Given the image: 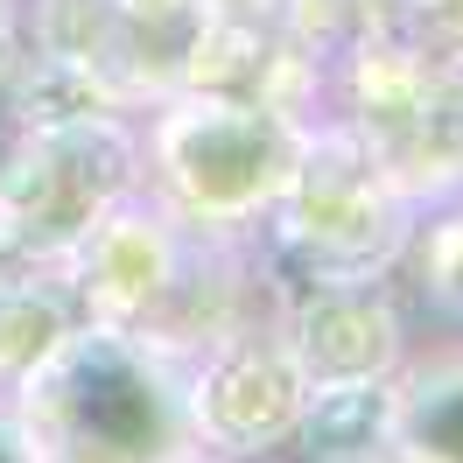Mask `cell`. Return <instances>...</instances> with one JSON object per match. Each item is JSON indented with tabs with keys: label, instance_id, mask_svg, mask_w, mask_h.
<instances>
[{
	"label": "cell",
	"instance_id": "30bf717a",
	"mask_svg": "<svg viewBox=\"0 0 463 463\" xmlns=\"http://www.w3.org/2000/svg\"><path fill=\"white\" fill-rule=\"evenodd\" d=\"M393 288L407 295V309L429 323H457L463 330V190L429 197L414 211L407 253L393 267Z\"/></svg>",
	"mask_w": 463,
	"mask_h": 463
},
{
	"label": "cell",
	"instance_id": "3957f363",
	"mask_svg": "<svg viewBox=\"0 0 463 463\" xmlns=\"http://www.w3.org/2000/svg\"><path fill=\"white\" fill-rule=\"evenodd\" d=\"M414 211L421 203L407 197L351 134L317 127L309 162L253 218V239H260L267 267L281 274L288 295L323 288V281H393V267L407 253V232H414Z\"/></svg>",
	"mask_w": 463,
	"mask_h": 463
},
{
	"label": "cell",
	"instance_id": "277c9868",
	"mask_svg": "<svg viewBox=\"0 0 463 463\" xmlns=\"http://www.w3.org/2000/svg\"><path fill=\"white\" fill-rule=\"evenodd\" d=\"M134 190H147V162L141 134L119 127V113L22 127L14 147L0 155V211H7L14 239L50 267L71 253V239L99 211H113Z\"/></svg>",
	"mask_w": 463,
	"mask_h": 463
},
{
	"label": "cell",
	"instance_id": "52a82bcc",
	"mask_svg": "<svg viewBox=\"0 0 463 463\" xmlns=\"http://www.w3.org/2000/svg\"><path fill=\"white\" fill-rule=\"evenodd\" d=\"M281 345L309 386L330 379H393L414 351V309L393 281H323L281 302Z\"/></svg>",
	"mask_w": 463,
	"mask_h": 463
},
{
	"label": "cell",
	"instance_id": "9a60e30c",
	"mask_svg": "<svg viewBox=\"0 0 463 463\" xmlns=\"http://www.w3.org/2000/svg\"><path fill=\"white\" fill-rule=\"evenodd\" d=\"M0 457H35V449H29V429H22V414H14V407H0Z\"/></svg>",
	"mask_w": 463,
	"mask_h": 463
},
{
	"label": "cell",
	"instance_id": "5b68a950",
	"mask_svg": "<svg viewBox=\"0 0 463 463\" xmlns=\"http://www.w3.org/2000/svg\"><path fill=\"white\" fill-rule=\"evenodd\" d=\"M183 253H190V218H175L162 197L134 190L71 239L57 274L78 302V323H113V330L147 337L175 295Z\"/></svg>",
	"mask_w": 463,
	"mask_h": 463
},
{
	"label": "cell",
	"instance_id": "7c38bea8",
	"mask_svg": "<svg viewBox=\"0 0 463 463\" xmlns=\"http://www.w3.org/2000/svg\"><path fill=\"white\" fill-rule=\"evenodd\" d=\"M22 127H57V119H91V113H119V91L91 71V63L63 57V50H22L14 78L0 91Z\"/></svg>",
	"mask_w": 463,
	"mask_h": 463
},
{
	"label": "cell",
	"instance_id": "9c48e42d",
	"mask_svg": "<svg viewBox=\"0 0 463 463\" xmlns=\"http://www.w3.org/2000/svg\"><path fill=\"white\" fill-rule=\"evenodd\" d=\"M288 449H302V457H393V379L309 386Z\"/></svg>",
	"mask_w": 463,
	"mask_h": 463
},
{
	"label": "cell",
	"instance_id": "7a4b0ae2",
	"mask_svg": "<svg viewBox=\"0 0 463 463\" xmlns=\"http://www.w3.org/2000/svg\"><path fill=\"white\" fill-rule=\"evenodd\" d=\"M309 141H317L309 113L225 99V91H175L155 106L141 162L155 175V197L175 218L246 232L295 183V169L309 162Z\"/></svg>",
	"mask_w": 463,
	"mask_h": 463
},
{
	"label": "cell",
	"instance_id": "ba28073f",
	"mask_svg": "<svg viewBox=\"0 0 463 463\" xmlns=\"http://www.w3.org/2000/svg\"><path fill=\"white\" fill-rule=\"evenodd\" d=\"M393 457L463 463V330L435 323V337L414 330V351L393 373Z\"/></svg>",
	"mask_w": 463,
	"mask_h": 463
},
{
	"label": "cell",
	"instance_id": "6da1fadb",
	"mask_svg": "<svg viewBox=\"0 0 463 463\" xmlns=\"http://www.w3.org/2000/svg\"><path fill=\"white\" fill-rule=\"evenodd\" d=\"M14 414L35 457H183L190 435V365L141 330L71 323L14 379Z\"/></svg>",
	"mask_w": 463,
	"mask_h": 463
},
{
	"label": "cell",
	"instance_id": "5bb4252c",
	"mask_svg": "<svg viewBox=\"0 0 463 463\" xmlns=\"http://www.w3.org/2000/svg\"><path fill=\"white\" fill-rule=\"evenodd\" d=\"M22 267H50V260H35L29 246L14 239V225H7V211H0V274H22Z\"/></svg>",
	"mask_w": 463,
	"mask_h": 463
},
{
	"label": "cell",
	"instance_id": "8fae6325",
	"mask_svg": "<svg viewBox=\"0 0 463 463\" xmlns=\"http://www.w3.org/2000/svg\"><path fill=\"white\" fill-rule=\"evenodd\" d=\"M71 323H78V302H71V288H63L57 267L0 274V386L14 393V379L29 373Z\"/></svg>",
	"mask_w": 463,
	"mask_h": 463
},
{
	"label": "cell",
	"instance_id": "8992f818",
	"mask_svg": "<svg viewBox=\"0 0 463 463\" xmlns=\"http://www.w3.org/2000/svg\"><path fill=\"white\" fill-rule=\"evenodd\" d=\"M309 379L281 345V330H246L203 351L190 365V435L197 449H225V457H260L281 449L302 421Z\"/></svg>",
	"mask_w": 463,
	"mask_h": 463
},
{
	"label": "cell",
	"instance_id": "4fadbf2b",
	"mask_svg": "<svg viewBox=\"0 0 463 463\" xmlns=\"http://www.w3.org/2000/svg\"><path fill=\"white\" fill-rule=\"evenodd\" d=\"M22 63V0H0V91Z\"/></svg>",
	"mask_w": 463,
	"mask_h": 463
}]
</instances>
